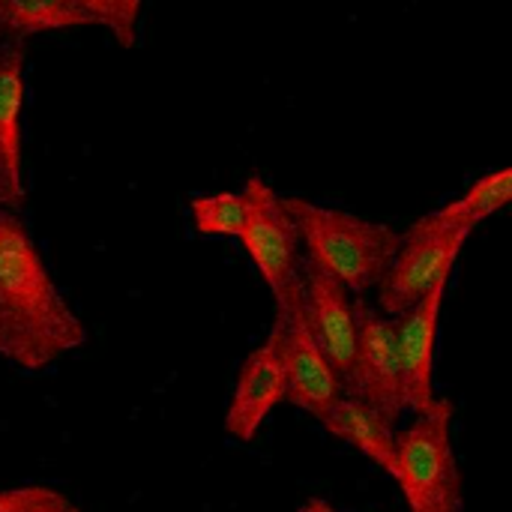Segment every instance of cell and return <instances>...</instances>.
I'll return each mask as SVG.
<instances>
[{
    "label": "cell",
    "mask_w": 512,
    "mask_h": 512,
    "mask_svg": "<svg viewBox=\"0 0 512 512\" xmlns=\"http://www.w3.org/2000/svg\"><path fill=\"white\" fill-rule=\"evenodd\" d=\"M87 342V327L51 279L27 225L0 210V357L42 372Z\"/></svg>",
    "instance_id": "cell-1"
},
{
    "label": "cell",
    "mask_w": 512,
    "mask_h": 512,
    "mask_svg": "<svg viewBox=\"0 0 512 512\" xmlns=\"http://www.w3.org/2000/svg\"><path fill=\"white\" fill-rule=\"evenodd\" d=\"M309 264L336 279L348 294L378 288L399 249L402 231L336 207H321L300 195H282Z\"/></svg>",
    "instance_id": "cell-2"
},
{
    "label": "cell",
    "mask_w": 512,
    "mask_h": 512,
    "mask_svg": "<svg viewBox=\"0 0 512 512\" xmlns=\"http://www.w3.org/2000/svg\"><path fill=\"white\" fill-rule=\"evenodd\" d=\"M456 405L438 399L432 411L396 435V483L408 512H462L465 492L453 450Z\"/></svg>",
    "instance_id": "cell-3"
},
{
    "label": "cell",
    "mask_w": 512,
    "mask_h": 512,
    "mask_svg": "<svg viewBox=\"0 0 512 512\" xmlns=\"http://www.w3.org/2000/svg\"><path fill=\"white\" fill-rule=\"evenodd\" d=\"M468 237L471 231L450 225L438 210L417 219L402 234L393 264L378 285V312L399 318L438 282H450Z\"/></svg>",
    "instance_id": "cell-4"
},
{
    "label": "cell",
    "mask_w": 512,
    "mask_h": 512,
    "mask_svg": "<svg viewBox=\"0 0 512 512\" xmlns=\"http://www.w3.org/2000/svg\"><path fill=\"white\" fill-rule=\"evenodd\" d=\"M246 198V219L240 231V243L249 252L255 270L273 291L276 309H285L300 291V237L294 228V219L288 216L282 195L264 180L249 177L243 186Z\"/></svg>",
    "instance_id": "cell-5"
},
{
    "label": "cell",
    "mask_w": 512,
    "mask_h": 512,
    "mask_svg": "<svg viewBox=\"0 0 512 512\" xmlns=\"http://www.w3.org/2000/svg\"><path fill=\"white\" fill-rule=\"evenodd\" d=\"M357 312V348L351 369L342 381V396L360 399L393 426L408 411L402 390V369L396 357L393 318L381 315L363 300H354Z\"/></svg>",
    "instance_id": "cell-6"
},
{
    "label": "cell",
    "mask_w": 512,
    "mask_h": 512,
    "mask_svg": "<svg viewBox=\"0 0 512 512\" xmlns=\"http://www.w3.org/2000/svg\"><path fill=\"white\" fill-rule=\"evenodd\" d=\"M276 321L282 327V357H285V399L300 411L324 420V414L342 399V381L321 354L306 315H303V291L285 306L276 309Z\"/></svg>",
    "instance_id": "cell-7"
},
{
    "label": "cell",
    "mask_w": 512,
    "mask_h": 512,
    "mask_svg": "<svg viewBox=\"0 0 512 512\" xmlns=\"http://www.w3.org/2000/svg\"><path fill=\"white\" fill-rule=\"evenodd\" d=\"M450 282H438L420 303H414L405 315L393 318L396 333V357L402 369L405 408L417 417L432 411L441 399L435 390V348H438V324Z\"/></svg>",
    "instance_id": "cell-8"
},
{
    "label": "cell",
    "mask_w": 512,
    "mask_h": 512,
    "mask_svg": "<svg viewBox=\"0 0 512 512\" xmlns=\"http://www.w3.org/2000/svg\"><path fill=\"white\" fill-rule=\"evenodd\" d=\"M285 399V357H282V327L273 321V330L267 339L246 357L228 414H225V432L234 441L249 444L261 423L270 417V411Z\"/></svg>",
    "instance_id": "cell-9"
},
{
    "label": "cell",
    "mask_w": 512,
    "mask_h": 512,
    "mask_svg": "<svg viewBox=\"0 0 512 512\" xmlns=\"http://www.w3.org/2000/svg\"><path fill=\"white\" fill-rule=\"evenodd\" d=\"M300 282H303L306 324H309L321 354L339 375V381H345L351 360H354V348H357L354 300L336 279H330L309 261L300 264Z\"/></svg>",
    "instance_id": "cell-10"
},
{
    "label": "cell",
    "mask_w": 512,
    "mask_h": 512,
    "mask_svg": "<svg viewBox=\"0 0 512 512\" xmlns=\"http://www.w3.org/2000/svg\"><path fill=\"white\" fill-rule=\"evenodd\" d=\"M24 69H27V42L3 39L0 42V210H24Z\"/></svg>",
    "instance_id": "cell-11"
},
{
    "label": "cell",
    "mask_w": 512,
    "mask_h": 512,
    "mask_svg": "<svg viewBox=\"0 0 512 512\" xmlns=\"http://www.w3.org/2000/svg\"><path fill=\"white\" fill-rule=\"evenodd\" d=\"M321 426L351 444L354 450H360L369 462H375L381 471H387L396 480V426L381 417L378 411H372L369 405H363L360 399L342 396L321 420Z\"/></svg>",
    "instance_id": "cell-12"
},
{
    "label": "cell",
    "mask_w": 512,
    "mask_h": 512,
    "mask_svg": "<svg viewBox=\"0 0 512 512\" xmlns=\"http://www.w3.org/2000/svg\"><path fill=\"white\" fill-rule=\"evenodd\" d=\"M69 27H93L81 0H0V36L27 42V36Z\"/></svg>",
    "instance_id": "cell-13"
},
{
    "label": "cell",
    "mask_w": 512,
    "mask_h": 512,
    "mask_svg": "<svg viewBox=\"0 0 512 512\" xmlns=\"http://www.w3.org/2000/svg\"><path fill=\"white\" fill-rule=\"evenodd\" d=\"M512 195V168H498L486 177H480L462 198L444 204L438 213L465 231H474L480 222H486L489 216H495Z\"/></svg>",
    "instance_id": "cell-14"
},
{
    "label": "cell",
    "mask_w": 512,
    "mask_h": 512,
    "mask_svg": "<svg viewBox=\"0 0 512 512\" xmlns=\"http://www.w3.org/2000/svg\"><path fill=\"white\" fill-rule=\"evenodd\" d=\"M192 222L201 234L210 237H240L246 219V198L243 192H216L192 198L189 204Z\"/></svg>",
    "instance_id": "cell-15"
},
{
    "label": "cell",
    "mask_w": 512,
    "mask_h": 512,
    "mask_svg": "<svg viewBox=\"0 0 512 512\" xmlns=\"http://www.w3.org/2000/svg\"><path fill=\"white\" fill-rule=\"evenodd\" d=\"M84 12L90 15L93 27H105L120 48H132L138 39V18L141 3L138 0H81Z\"/></svg>",
    "instance_id": "cell-16"
},
{
    "label": "cell",
    "mask_w": 512,
    "mask_h": 512,
    "mask_svg": "<svg viewBox=\"0 0 512 512\" xmlns=\"http://www.w3.org/2000/svg\"><path fill=\"white\" fill-rule=\"evenodd\" d=\"M0 512H81L66 495L48 486L0 489Z\"/></svg>",
    "instance_id": "cell-17"
},
{
    "label": "cell",
    "mask_w": 512,
    "mask_h": 512,
    "mask_svg": "<svg viewBox=\"0 0 512 512\" xmlns=\"http://www.w3.org/2000/svg\"><path fill=\"white\" fill-rule=\"evenodd\" d=\"M300 512H339L336 507H330L327 501H318V498H312V501H306Z\"/></svg>",
    "instance_id": "cell-18"
},
{
    "label": "cell",
    "mask_w": 512,
    "mask_h": 512,
    "mask_svg": "<svg viewBox=\"0 0 512 512\" xmlns=\"http://www.w3.org/2000/svg\"><path fill=\"white\" fill-rule=\"evenodd\" d=\"M0 42H3V36H0Z\"/></svg>",
    "instance_id": "cell-19"
}]
</instances>
